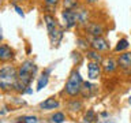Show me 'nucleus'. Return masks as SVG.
Returning <instances> with one entry per match:
<instances>
[{"label":"nucleus","mask_w":131,"mask_h":123,"mask_svg":"<svg viewBox=\"0 0 131 123\" xmlns=\"http://www.w3.org/2000/svg\"><path fill=\"white\" fill-rule=\"evenodd\" d=\"M60 107V101L56 97H48L44 101L38 104V108L41 111H51V109H57Z\"/></svg>","instance_id":"obj_13"},{"label":"nucleus","mask_w":131,"mask_h":123,"mask_svg":"<svg viewBox=\"0 0 131 123\" xmlns=\"http://www.w3.org/2000/svg\"><path fill=\"white\" fill-rule=\"evenodd\" d=\"M128 104H131V97H128Z\"/></svg>","instance_id":"obj_35"},{"label":"nucleus","mask_w":131,"mask_h":123,"mask_svg":"<svg viewBox=\"0 0 131 123\" xmlns=\"http://www.w3.org/2000/svg\"><path fill=\"white\" fill-rule=\"evenodd\" d=\"M117 70H119L117 60L113 59V57H105L104 61H102V73H104V75H113Z\"/></svg>","instance_id":"obj_10"},{"label":"nucleus","mask_w":131,"mask_h":123,"mask_svg":"<svg viewBox=\"0 0 131 123\" xmlns=\"http://www.w3.org/2000/svg\"><path fill=\"white\" fill-rule=\"evenodd\" d=\"M102 64L96 61H89L88 63V78L89 81H98L102 75Z\"/></svg>","instance_id":"obj_6"},{"label":"nucleus","mask_w":131,"mask_h":123,"mask_svg":"<svg viewBox=\"0 0 131 123\" xmlns=\"http://www.w3.org/2000/svg\"><path fill=\"white\" fill-rule=\"evenodd\" d=\"M128 47H130L128 40L127 38H120L117 41V44H116V47H115L113 51L117 52V53H122V52H126L127 49H128Z\"/></svg>","instance_id":"obj_17"},{"label":"nucleus","mask_w":131,"mask_h":123,"mask_svg":"<svg viewBox=\"0 0 131 123\" xmlns=\"http://www.w3.org/2000/svg\"><path fill=\"white\" fill-rule=\"evenodd\" d=\"M82 86H83V78H82L79 70L74 68L67 78L63 93L70 98H75L82 94Z\"/></svg>","instance_id":"obj_2"},{"label":"nucleus","mask_w":131,"mask_h":123,"mask_svg":"<svg viewBox=\"0 0 131 123\" xmlns=\"http://www.w3.org/2000/svg\"><path fill=\"white\" fill-rule=\"evenodd\" d=\"M82 108H83V102H82L79 98H71V100L67 102V109L72 114L81 112Z\"/></svg>","instance_id":"obj_15"},{"label":"nucleus","mask_w":131,"mask_h":123,"mask_svg":"<svg viewBox=\"0 0 131 123\" xmlns=\"http://www.w3.org/2000/svg\"><path fill=\"white\" fill-rule=\"evenodd\" d=\"M15 123H38V118L33 115H23V116L16 118Z\"/></svg>","instance_id":"obj_21"},{"label":"nucleus","mask_w":131,"mask_h":123,"mask_svg":"<svg viewBox=\"0 0 131 123\" xmlns=\"http://www.w3.org/2000/svg\"><path fill=\"white\" fill-rule=\"evenodd\" d=\"M61 7L63 10H75L81 6L79 4V0H61Z\"/></svg>","instance_id":"obj_18"},{"label":"nucleus","mask_w":131,"mask_h":123,"mask_svg":"<svg viewBox=\"0 0 131 123\" xmlns=\"http://www.w3.org/2000/svg\"><path fill=\"white\" fill-rule=\"evenodd\" d=\"M89 41H90V48L96 49V51L101 52V53H105L108 52L111 47H109V43L106 41L104 37H88Z\"/></svg>","instance_id":"obj_4"},{"label":"nucleus","mask_w":131,"mask_h":123,"mask_svg":"<svg viewBox=\"0 0 131 123\" xmlns=\"http://www.w3.org/2000/svg\"><path fill=\"white\" fill-rule=\"evenodd\" d=\"M11 6H12V7H14V8H15V11H16V14H18L19 16H22V18H23V16H25V12H23V8H22V7H19V6H18V3H14V4H11Z\"/></svg>","instance_id":"obj_26"},{"label":"nucleus","mask_w":131,"mask_h":123,"mask_svg":"<svg viewBox=\"0 0 131 123\" xmlns=\"http://www.w3.org/2000/svg\"><path fill=\"white\" fill-rule=\"evenodd\" d=\"M37 73H38L37 64L33 60L27 59V60H25L23 63L19 66V68H18V79L20 82H23L26 86H30L33 79H34V77L37 75Z\"/></svg>","instance_id":"obj_3"},{"label":"nucleus","mask_w":131,"mask_h":123,"mask_svg":"<svg viewBox=\"0 0 131 123\" xmlns=\"http://www.w3.org/2000/svg\"><path fill=\"white\" fill-rule=\"evenodd\" d=\"M11 108H8V107L7 105H3L2 107V112H0V114H2V116H4V115H6V114H8V112H11Z\"/></svg>","instance_id":"obj_28"},{"label":"nucleus","mask_w":131,"mask_h":123,"mask_svg":"<svg viewBox=\"0 0 131 123\" xmlns=\"http://www.w3.org/2000/svg\"><path fill=\"white\" fill-rule=\"evenodd\" d=\"M98 118H100V119H108L109 118V112H108V111H102V112L98 115Z\"/></svg>","instance_id":"obj_29"},{"label":"nucleus","mask_w":131,"mask_h":123,"mask_svg":"<svg viewBox=\"0 0 131 123\" xmlns=\"http://www.w3.org/2000/svg\"><path fill=\"white\" fill-rule=\"evenodd\" d=\"M49 38H51V44L52 45H57L60 43V40L63 38V29H57L53 33L49 34Z\"/></svg>","instance_id":"obj_19"},{"label":"nucleus","mask_w":131,"mask_h":123,"mask_svg":"<svg viewBox=\"0 0 131 123\" xmlns=\"http://www.w3.org/2000/svg\"><path fill=\"white\" fill-rule=\"evenodd\" d=\"M77 55H79V52H77ZM72 59H75V53H72ZM77 59L81 61V59H82V57H81V56H77Z\"/></svg>","instance_id":"obj_32"},{"label":"nucleus","mask_w":131,"mask_h":123,"mask_svg":"<svg viewBox=\"0 0 131 123\" xmlns=\"http://www.w3.org/2000/svg\"><path fill=\"white\" fill-rule=\"evenodd\" d=\"M14 57H15V51L10 47V45H7V44L0 45V60H2V63L11 61Z\"/></svg>","instance_id":"obj_11"},{"label":"nucleus","mask_w":131,"mask_h":123,"mask_svg":"<svg viewBox=\"0 0 131 123\" xmlns=\"http://www.w3.org/2000/svg\"><path fill=\"white\" fill-rule=\"evenodd\" d=\"M26 93H27V94H31V93H33V89L30 88V86H29V88H27V90H26Z\"/></svg>","instance_id":"obj_34"},{"label":"nucleus","mask_w":131,"mask_h":123,"mask_svg":"<svg viewBox=\"0 0 131 123\" xmlns=\"http://www.w3.org/2000/svg\"><path fill=\"white\" fill-rule=\"evenodd\" d=\"M27 88H29V86H26L23 82H20V81L18 79V81L15 82V85H14V92L18 93V94H23V93H26Z\"/></svg>","instance_id":"obj_23"},{"label":"nucleus","mask_w":131,"mask_h":123,"mask_svg":"<svg viewBox=\"0 0 131 123\" xmlns=\"http://www.w3.org/2000/svg\"><path fill=\"white\" fill-rule=\"evenodd\" d=\"M11 4H14V3H20V2H25V0H10Z\"/></svg>","instance_id":"obj_33"},{"label":"nucleus","mask_w":131,"mask_h":123,"mask_svg":"<svg viewBox=\"0 0 131 123\" xmlns=\"http://www.w3.org/2000/svg\"><path fill=\"white\" fill-rule=\"evenodd\" d=\"M77 12V19H78V26L85 27L86 25L90 23V12L86 8V6H79L78 8H75Z\"/></svg>","instance_id":"obj_9"},{"label":"nucleus","mask_w":131,"mask_h":123,"mask_svg":"<svg viewBox=\"0 0 131 123\" xmlns=\"http://www.w3.org/2000/svg\"><path fill=\"white\" fill-rule=\"evenodd\" d=\"M18 81V68L14 66L3 63L0 68V89L3 93L14 92V85Z\"/></svg>","instance_id":"obj_1"},{"label":"nucleus","mask_w":131,"mask_h":123,"mask_svg":"<svg viewBox=\"0 0 131 123\" xmlns=\"http://www.w3.org/2000/svg\"><path fill=\"white\" fill-rule=\"evenodd\" d=\"M60 2L61 0H44L45 6H48V7H56Z\"/></svg>","instance_id":"obj_27"},{"label":"nucleus","mask_w":131,"mask_h":123,"mask_svg":"<svg viewBox=\"0 0 131 123\" xmlns=\"http://www.w3.org/2000/svg\"><path fill=\"white\" fill-rule=\"evenodd\" d=\"M48 84H49V75L44 73L42 75L38 78V81H37V88H36V89L40 92V90H42L44 88H47Z\"/></svg>","instance_id":"obj_20"},{"label":"nucleus","mask_w":131,"mask_h":123,"mask_svg":"<svg viewBox=\"0 0 131 123\" xmlns=\"http://www.w3.org/2000/svg\"><path fill=\"white\" fill-rule=\"evenodd\" d=\"M85 56L88 57L89 61H96V63H101V64L104 61V55L93 48H89L88 51H85Z\"/></svg>","instance_id":"obj_14"},{"label":"nucleus","mask_w":131,"mask_h":123,"mask_svg":"<svg viewBox=\"0 0 131 123\" xmlns=\"http://www.w3.org/2000/svg\"><path fill=\"white\" fill-rule=\"evenodd\" d=\"M97 2H98V0H85L86 4H96Z\"/></svg>","instance_id":"obj_31"},{"label":"nucleus","mask_w":131,"mask_h":123,"mask_svg":"<svg viewBox=\"0 0 131 123\" xmlns=\"http://www.w3.org/2000/svg\"><path fill=\"white\" fill-rule=\"evenodd\" d=\"M36 2H41V0H36Z\"/></svg>","instance_id":"obj_36"},{"label":"nucleus","mask_w":131,"mask_h":123,"mask_svg":"<svg viewBox=\"0 0 131 123\" xmlns=\"http://www.w3.org/2000/svg\"><path fill=\"white\" fill-rule=\"evenodd\" d=\"M77 44H78V47H79L81 49H83V51H88V49L90 48L89 38H77Z\"/></svg>","instance_id":"obj_25"},{"label":"nucleus","mask_w":131,"mask_h":123,"mask_svg":"<svg viewBox=\"0 0 131 123\" xmlns=\"http://www.w3.org/2000/svg\"><path fill=\"white\" fill-rule=\"evenodd\" d=\"M83 29H85L86 34H88L89 37H101L105 32L104 25L98 23V22H90L89 25H86Z\"/></svg>","instance_id":"obj_8"},{"label":"nucleus","mask_w":131,"mask_h":123,"mask_svg":"<svg viewBox=\"0 0 131 123\" xmlns=\"http://www.w3.org/2000/svg\"><path fill=\"white\" fill-rule=\"evenodd\" d=\"M97 114L94 112V109H88L86 111V114H85V116H83V122L85 123H94V122H97Z\"/></svg>","instance_id":"obj_22"},{"label":"nucleus","mask_w":131,"mask_h":123,"mask_svg":"<svg viewBox=\"0 0 131 123\" xmlns=\"http://www.w3.org/2000/svg\"><path fill=\"white\" fill-rule=\"evenodd\" d=\"M117 66L123 73H131V52L126 51L117 56Z\"/></svg>","instance_id":"obj_7"},{"label":"nucleus","mask_w":131,"mask_h":123,"mask_svg":"<svg viewBox=\"0 0 131 123\" xmlns=\"http://www.w3.org/2000/svg\"><path fill=\"white\" fill-rule=\"evenodd\" d=\"M61 19H63V25L66 29H72L78 26L75 10H63L61 11Z\"/></svg>","instance_id":"obj_5"},{"label":"nucleus","mask_w":131,"mask_h":123,"mask_svg":"<svg viewBox=\"0 0 131 123\" xmlns=\"http://www.w3.org/2000/svg\"><path fill=\"white\" fill-rule=\"evenodd\" d=\"M93 88L94 85L92 84L90 81H83V86H82V94L85 92H88V97L92 96V92H93Z\"/></svg>","instance_id":"obj_24"},{"label":"nucleus","mask_w":131,"mask_h":123,"mask_svg":"<svg viewBox=\"0 0 131 123\" xmlns=\"http://www.w3.org/2000/svg\"><path fill=\"white\" fill-rule=\"evenodd\" d=\"M49 120H51V123H64L67 120V115L64 112H61V111H57V112H53L51 115Z\"/></svg>","instance_id":"obj_16"},{"label":"nucleus","mask_w":131,"mask_h":123,"mask_svg":"<svg viewBox=\"0 0 131 123\" xmlns=\"http://www.w3.org/2000/svg\"><path fill=\"white\" fill-rule=\"evenodd\" d=\"M96 123H115V122H113V120H111L109 118H108V119H100V118H98Z\"/></svg>","instance_id":"obj_30"},{"label":"nucleus","mask_w":131,"mask_h":123,"mask_svg":"<svg viewBox=\"0 0 131 123\" xmlns=\"http://www.w3.org/2000/svg\"><path fill=\"white\" fill-rule=\"evenodd\" d=\"M42 19H44V23H45V27H47L48 34H51V33H53L55 30L59 29V23H57V19L55 18V15H52V14H44Z\"/></svg>","instance_id":"obj_12"}]
</instances>
